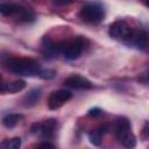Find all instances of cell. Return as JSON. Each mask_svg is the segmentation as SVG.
<instances>
[{
  "label": "cell",
  "mask_w": 149,
  "mask_h": 149,
  "mask_svg": "<svg viewBox=\"0 0 149 149\" xmlns=\"http://www.w3.org/2000/svg\"><path fill=\"white\" fill-rule=\"evenodd\" d=\"M27 84L23 79H16V80H13L10 83H2L1 84V92H8V93H16V92H20L22 91L23 88H26Z\"/></svg>",
  "instance_id": "cell-10"
},
{
  "label": "cell",
  "mask_w": 149,
  "mask_h": 149,
  "mask_svg": "<svg viewBox=\"0 0 149 149\" xmlns=\"http://www.w3.org/2000/svg\"><path fill=\"white\" fill-rule=\"evenodd\" d=\"M57 126V121L55 119H48L44 122H42V130H41V135H49L54 132V129Z\"/></svg>",
  "instance_id": "cell-13"
},
{
  "label": "cell",
  "mask_w": 149,
  "mask_h": 149,
  "mask_svg": "<svg viewBox=\"0 0 149 149\" xmlns=\"http://www.w3.org/2000/svg\"><path fill=\"white\" fill-rule=\"evenodd\" d=\"M40 97H41V90L40 88H33L23 98L24 106H33V105H35L38 101Z\"/></svg>",
  "instance_id": "cell-12"
},
{
  "label": "cell",
  "mask_w": 149,
  "mask_h": 149,
  "mask_svg": "<svg viewBox=\"0 0 149 149\" xmlns=\"http://www.w3.org/2000/svg\"><path fill=\"white\" fill-rule=\"evenodd\" d=\"M132 33H133L132 27L125 20H116L113 23H111L108 28L109 36L119 41H128Z\"/></svg>",
  "instance_id": "cell-5"
},
{
  "label": "cell",
  "mask_w": 149,
  "mask_h": 149,
  "mask_svg": "<svg viewBox=\"0 0 149 149\" xmlns=\"http://www.w3.org/2000/svg\"><path fill=\"white\" fill-rule=\"evenodd\" d=\"M86 44V38L83 36H78L71 41L58 43V51H61L66 59H77L81 55Z\"/></svg>",
  "instance_id": "cell-2"
},
{
  "label": "cell",
  "mask_w": 149,
  "mask_h": 149,
  "mask_svg": "<svg viewBox=\"0 0 149 149\" xmlns=\"http://www.w3.org/2000/svg\"><path fill=\"white\" fill-rule=\"evenodd\" d=\"M41 130H42V123L41 122H36V123L31 125V127H30V132L33 134H41Z\"/></svg>",
  "instance_id": "cell-19"
},
{
  "label": "cell",
  "mask_w": 149,
  "mask_h": 149,
  "mask_svg": "<svg viewBox=\"0 0 149 149\" xmlns=\"http://www.w3.org/2000/svg\"><path fill=\"white\" fill-rule=\"evenodd\" d=\"M101 114H102V111H101L100 108H98V107L91 108V109L88 111V115H90V116H99V115H101Z\"/></svg>",
  "instance_id": "cell-20"
},
{
  "label": "cell",
  "mask_w": 149,
  "mask_h": 149,
  "mask_svg": "<svg viewBox=\"0 0 149 149\" xmlns=\"http://www.w3.org/2000/svg\"><path fill=\"white\" fill-rule=\"evenodd\" d=\"M1 147L3 149H19L21 147V139L20 137L7 139L1 143Z\"/></svg>",
  "instance_id": "cell-15"
},
{
  "label": "cell",
  "mask_w": 149,
  "mask_h": 149,
  "mask_svg": "<svg viewBox=\"0 0 149 149\" xmlns=\"http://www.w3.org/2000/svg\"><path fill=\"white\" fill-rule=\"evenodd\" d=\"M144 1H146V3H147V5L149 6V0H144Z\"/></svg>",
  "instance_id": "cell-23"
},
{
  "label": "cell",
  "mask_w": 149,
  "mask_h": 149,
  "mask_svg": "<svg viewBox=\"0 0 149 149\" xmlns=\"http://www.w3.org/2000/svg\"><path fill=\"white\" fill-rule=\"evenodd\" d=\"M73 0H54V3L58 5V6H64V5H69L71 3Z\"/></svg>",
  "instance_id": "cell-21"
},
{
  "label": "cell",
  "mask_w": 149,
  "mask_h": 149,
  "mask_svg": "<svg viewBox=\"0 0 149 149\" xmlns=\"http://www.w3.org/2000/svg\"><path fill=\"white\" fill-rule=\"evenodd\" d=\"M128 42L139 49H144L149 44V37H148L147 33H144L142 30H136V31L133 30L130 37L128 38Z\"/></svg>",
  "instance_id": "cell-8"
},
{
  "label": "cell",
  "mask_w": 149,
  "mask_h": 149,
  "mask_svg": "<svg viewBox=\"0 0 149 149\" xmlns=\"http://www.w3.org/2000/svg\"><path fill=\"white\" fill-rule=\"evenodd\" d=\"M130 128H132L130 121L126 116L118 118V120L115 122V135H116V137L120 140L125 134L130 132Z\"/></svg>",
  "instance_id": "cell-9"
},
{
  "label": "cell",
  "mask_w": 149,
  "mask_h": 149,
  "mask_svg": "<svg viewBox=\"0 0 149 149\" xmlns=\"http://www.w3.org/2000/svg\"><path fill=\"white\" fill-rule=\"evenodd\" d=\"M78 15L81 21L95 24V23H99L100 21H102L104 16H105V10L98 3H87L81 7Z\"/></svg>",
  "instance_id": "cell-4"
},
{
  "label": "cell",
  "mask_w": 149,
  "mask_h": 149,
  "mask_svg": "<svg viewBox=\"0 0 149 149\" xmlns=\"http://www.w3.org/2000/svg\"><path fill=\"white\" fill-rule=\"evenodd\" d=\"M7 69L20 76H38L41 72L40 64L31 58H10L7 63Z\"/></svg>",
  "instance_id": "cell-1"
},
{
  "label": "cell",
  "mask_w": 149,
  "mask_h": 149,
  "mask_svg": "<svg viewBox=\"0 0 149 149\" xmlns=\"http://www.w3.org/2000/svg\"><path fill=\"white\" fill-rule=\"evenodd\" d=\"M0 13L5 16H15L17 20L21 21H31L34 17L33 12L27 8L23 7L21 5L17 3H13V2H3L0 5Z\"/></svg>",
  "instance_id": "cell-3"
},
{
  "label": "cell",
  "mask_w": 149,
  "mask_h": 149,
  "mask_svg": "<svg viewBox=\"0 0 149 149\" xmlns=\"http://www.w3.org/2000/svg\"><path fill=\"white\" fill-rule=\"evenodd\" d=\"M23 119V115L22 114H19V113H10V114H7L6 116H3L2 119V125L6 127V128H14L16 125L20 123V121Z\"/></svg>",
  "instance_id": "cell-11"
},
{
  "label": "cell",
  "mask_w": 149,
  "mask_h": 149,
  "mask_svg": "<svg viewBox=\"0 0 149 149\" xmlns=\"http://www.w3.org/2000/svg\"><path fill=\"white\" fill-rule=\"evenodd\" d=\"M36 147H38V148H41V147H43V148H54L55 146L52 143H49V142H42V143L36 144Z\"/></svg>",
  "instance_id": "cell-22"
},
{
  "label": "cell",
  "mask_w": 149,
  "mask_h": 149,
  "mask_svg": "<svg viewBox=\"0 0 149 149\" xmlns=\"http://www.w3.org/2000/svg\"><path fill=\"white\" fill-rule=\"evenodd\" d=\"M141 137H142L143 141L149 140V121L144 122V125L141 129Z\"/></svg>",
  "instance_id": "cell-17"
},
{
  "label": "cell",
  "mask_w": 149,
  "mask_h": 149,
  "mask_svg": "<svg viewBox=\"0 0 149 149\" xmlns=\"http://www.w3.org/2000/svg\"><path fill=\"white\" fill-rule=\"evenodd\" d=\"M101 136H102V133L99 129H93V130H91L88 133V140H90V142L93 146H100V143H101Z\"/></svg>",
  "instance_id": "cell-16"
},
{
  "label": "cell",
  "mask_w": 149,
  "mask_h": 149,
  "mask_svg": "<svg viewBox=\"0 0 149 149\" xmlns=\"http://www.w3.org/2000/svg\"><path fill=\"white\" fill-rule=\"evenodd\" d=\"M72 98V93L68 90H57L50 93L48 97V107L50 109H57L62 107Z\"/></svg>",
  "instance_id": "cell-6"
},
{
  "label": "cell",
  "mask_w": 149,
  "mask_h": 149,
  "mask_svg": "<svg viewBox=\"0 0 149 149\" xmlns=\"http://www.w3.org/2000/svg\"><path fill=\"white\" fill-rule=\"evenodd\" d=\"M64 85L74 90H91L93 87V84L87 78L81 77L79 74H73L68 77L64 80Z\"/></svg>",
  "instance_id": "cell-7"
},
{
  "label": "cell",
  "mask_w": 149,
  "mask_h": 149,
  "mask_svg": "<svg viewBox=\"0 0 149 149\" xmlns=\"http://www.w3.org/2000/svg\"><path fill=\"white\" fill-rule=\"evenodd\" d=\"M120 141L122 142V144L126 148H134L136 146V137H135V135L132 132H128L127 134H125L120 139Z\"/></svg>",
  "instance_id": "cell-14"
},
{
  "label": "cell",
  "mask_w": 149,
  "mask_h": 149,
  "mask_svg": "<svg viewBox=\"0 0 149 149\" xmlns=\"http://www.w3.org/2000/svg\"><path fill=\"white\" fill-rule=\"evenodd\" d=\"M41 78L43 79H50L55 76V71L54 70H41L40 74H38Z\"/></svg>",
  "instance_id": "cell-18"
}]
</instances>
